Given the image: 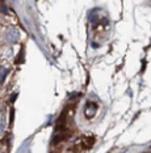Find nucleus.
Wrapping results in <instances>:
<instances>
[{"label":"nucleus","mask_w":151,"mask_h":153,"mask_svg":"<svg viewBox=\"0 0 151 153\" xmlns=\"http://www.w3.org/2000/svg\"><path fill=\"white\" fill-rule=\"evenodd\" d=\"M19 37H20V34H19V30L15 29V27H9L8 30L5 32V41L8 43H13V42H16L17 39H19Z\"/></svg>","instance_id":"1"},{"label":"nucleus","mask_w":151,"mask_h":153,"mask_svg":"<svg viewBox=\"0 0 151 153\" xmlns=\"http://www.w3.org/2000/svg\"><path fill=\"white\" fill-rule=\"evenodd\" d=\"M4 126H5V120L3 118V115H0V132L4 130Z\"/></svg>","instance_id":"2"}]
</instances>
